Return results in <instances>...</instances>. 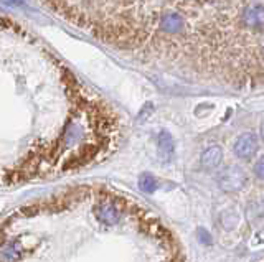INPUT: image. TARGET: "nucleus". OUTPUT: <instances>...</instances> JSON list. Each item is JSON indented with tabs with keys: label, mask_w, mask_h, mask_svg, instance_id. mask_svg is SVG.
I'll use <instances>...</instances> for the list:
<instances>
[{
	"label": "nucleus",
	"mask_w": 264,
	"mask_h": 262,
	"mask_svg": "<svg viewBox=\"0 0 264 262\" xmlns=\"http://www.w3.org/2000/svg\"><path fill=\"white\" fill-rule=\"evenodd\" d=\"M111 108L18 22L0 15V188L55 180L116 145Z\"/></svg>",
	"instance_id": "nucleus-1"
},
{
	"label": "nucleus",
	"mask_w": 264,
	"mask_h": 262,
	"mask_svg": "<svg viewBox=\"0 0 264 262\" xmlns=\"http://www.w3.org/2000/svg\"><path fill=\"white\" fill-rule=\"evenodd\" d=\"M131 210L96 185L48 193L0 220V262H113L108 236Z\"/></svg>",
	"instance_id": "nucleus-2"
},
{
	"label": "nucleus",
	"mask_w": 264,
	"mask_h": 262,
	"mask_svg": "<svg viewBox=\"0 0 264 262\" xmlns=\"http://www.w3.org/2000/svg\"><path fill=\"white\" fill-rule=\"evenodd\" d=\"M218 187L226 193L241 191L248 183V177L239 165H226L218 172Z\"/></svg>",
	"instance_id": "nucleus-3"
},
{
	"label": "nucleus",
	"mask_w": 264,
	"mask_h": 262,
	"mask_svg": "<svg viewBox=\"0 0 264 262\" xmlns=\"http://www.w3.org/2000/svg\"><path fill=\"white\" fill-rule=\"evenodd\" d=\"M259 140L254 132H243L238 135V139L233 144V152L238 158L241 160H251L258 153Z\"/></svg>",
	"instance_id": "nucleus-4"
},
{
	"label": "nucleus",
	"mask_w": 264,
	"mask_h": 262,
	"mask_svg": "<svg viewBox=\"0 0 264 262\" xmlns=\"http://www.w3.org/2000/svg\"><path fill=\"white\" fill-rule=\"evenodd\" d=\"M185 22L184 17L177 12H164L158 18V28L160 32L167 33V35H177V33L182 32Z\"/></svg>",
	"instance_id": "nucleus-5"
},
{
	"label": "nucleus",
	"mask_w": 264,
	"mask_h": 262,
	"mask_svg": "<svg viewBox=\"0 0 264 262\" xmlns=\"http://www.w3.org/2000/svg\"><path fill=\"white\" fill-rule=\"evenodd\" d=\"M200 162L203 170H208V172L217 170L223 162V149L220 145H210L208 149H205L201 152Z\"/></svg>",
	"instance_id": "nucleus-6"
},
{
	"label": "nucleus",
	"mask_w": 264,
	"mask_h": 262,
	"mask_svg": "<svg viewBox=\"0 0 264 262\" xmlns=\"http://www.w3.org/2000/svg\"><path fill=\"white\" fill-rule=\"evenodd\" d=\"M243 22L251 28H263L264 27V7L253 5L248 7L243 12Z\"/></svg>",
	"instance_id": "nucleus-7"
},
{
	"label": "nucleus",
	"mask_w": 264,
	"mask_h": 262,
	"mask_svg": "<svg viewBox=\"0 0 264 262\" xmlns=\"http://www.w3.org/2000/svg\"><path fill=\"white\" fill-rule=\"evenodd\" d=\"M174 139L169 132L162 130L160 135H158V155L164 162H170L172 157H174Z\"/></svg>",
	"instance_id": "nucleus-8"
},
{
	"label": "nucleus",
	"mask_w": 264,
	"mask_h": 262,
	"mask_svg": "<svg viewBox=\"0 0 264 262\" xmlns=\"http://www.w3.org/2000/svg\"><path fill=\"white\" fill-rule=\"evenodd\" d=\"M139 185H141V188L144 191H147V193H152L153 190L157 188V182H155V178L152 177V175H142L141 177V180H139Z\"/></svg>",
	"instance_id": "nucleus-9"
},
{
	"label": "nucleus",
	"mask_w": 264,
	"mask_h": 262,
	"mask_svg": "<svg viewBox=\"0 0 264 262\" xmlns=\"http://www.w3.org/2000/svg\"><path fill=\"white\" fill-rule=\"evenodd\" d=\"M253 172H254V175H256V178H259V180L264 182V155L258 160L256 163H254Z\"/></svg>",
	"instance_id": "nucleus-10"
},
{
	"label": "nucleus",
	"mask_w": 264,
	"mask_h": 262,
	"mask_svg": "<svg viewBox=\"0 0 264 262\" xmlns=\"http://www.w3.org/2000/svg\"><path fill=\"white\" fill-rule=\"evenodd\" d=\"M259 135H261V139H263V142H264V119H263L261 125H259Z\"/></svg>",
	"instance_id": "nucleus-11"
},
{
	"label": "nucleus",
	"mask_w": 264,
	"mask_h": 262,
	"mask_svg": "<svg viewBox=\"0 0 264 262\" xmlns=\"http://www.w3.org/2000/svg\"><path fill=\"white\" fill-rule=\"evenodd\" d=\"M5 3H10V5H15V3H20L23 2V0H3Z\"/></svg>",
	"instance_id": "nucleus-12"
}]
</instances>
